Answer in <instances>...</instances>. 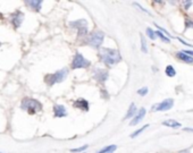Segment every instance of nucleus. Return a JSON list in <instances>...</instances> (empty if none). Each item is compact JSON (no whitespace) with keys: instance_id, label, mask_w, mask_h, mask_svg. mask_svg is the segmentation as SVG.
Listing matches in <instances>:
<instances>
[{"instance_id":"nucleus-1","label":"nucleus","mask_w":193,"mask_h":153,"mask_svg":"<svg viewBox=\"0 0 193 153\" xmlns=\"http://www.w3.org/2000/svg\"><path fill=\"white\" fill-rule=\"evenodd\" d=\"M99 56H100L101 60L108 66H114L122 59L119 51H117L115 49H109V48H101Z\"/></svg>"},{"instance_id":"nucleus-2","label":"nucleus","mask_w":193,"mask_h":153,"mask_svg":"<svg viewBox=\"0 0 193 153\" xmlns=\"http://www.w3.org/2000/svg\"><path fill=\"white\" fill-rule=\"evenodd\" d=\"M21 108L23 110H26L30 115H34L39 111H41L42 109V104L35 100V99H31V98H25L23 99L22 103H21Z\"/></svg>"},{"instance_id":"nucleus-3","label":"nucleus","mask_w":193,"mask_h":153,"mask_svg":"<svg viewBox=\"0 0 193 153\" xmlns=\"http://www.w3.org/2000/svg\"><path fill=\"white\" fill-rule=\"evenodd\" d=\"M67 74H68V69H67V68H63V69L56 71L55 74H49V75H47L46 78H44V81H46V83H47L48 85L51 86V85H54V84H56V83H62L65 78H66Z\"/></svg>"},{"instance_id":"nucleus-4","label":"nucleus","mask_w":193,"mask_h":153,"mask_svg":"<svg viewBox=\"0 0 193 153\" xmlns=\"http://www.w3.org/2000/svg\"><path fill=\"white\" fill-rule=\"evenodd\" d=\"M103 39H105L103 32H101V31H96V32H93V33L90 35L88 43H89L92 48L99 49V48L101 47L102 42H103Z\"/></svg>"},{"instance_id":"nucleus-5","label":"nucleus","mask_w":193,"mask_h":153,"mask_svg":"<svg viewBox=\"0 0 193 153\" xmlns=\"http://www.w3.org/2000/svg\"><path fill=\"white\" fill-rule=\"evenodd\" d=\"M91 65V62L85 59L80 52H76V55L74 56V59L72 62V68L73 69H78V68H88Z\"/></svg>"},{"instance_id":"nucleus-6","label":"nucleus","mask_w":193,"mask_h":153,"mask_svg":"<svg viewBox=\"0 0 193 153\" xmlns=\"http://www.w3.org/2000/svg\"><path fill=\"white\" fill-rule=\"evenodd\" d=\"M69 25L78 31V36H84L88 34V22L85 19H78L75 22H70Z\"/></svg>"},{"instance_id":"nucleus-7","label":"nucleus","mask_w":193,"mask_h":153,"mask_svg":"<svg viewBox=\"0 0 193 153\" xmlns=\"http://www.w3.org/2000/svg\"><path fill=\"white\" fill-rule=\"evenodd\" d=\"M173 106H174V100L173 99H166L160 103L155 104L152 107V111H167V110L172 109Z\"/></svg>"},{"instance_id":"nucleus-8","label":"nucleus","mask_w":193,"mask_h":153,"mask_svg":"<svg viewBox=\"0 0 193 153\" xmlns=\"http://www.w3.org/2000/svg\"><path fill=\"white\" fill-rule=\"evenodd\" d=\"M23 21H24V14H23L22 11L17 10V11H15V13L11 15L10 22H11V24H13L14 29H18V27L22 25Z\"/></svg>"},{"instance_id":"nucleus-9","label":"nucleus","mask_w":193,"mask_h":153,"mask_svg":"<svg viewBox=\"0 0 193 153\" xmlns=\"http://www.w3.org/2000/svg\"><path fill=\"white\" fill-rule=\"evenodd\" d=\"M93 77L96 78L98 82H105V81L108 78V71L105 70V69L96 68L94 74H93Z\"/></svg>"},{"instance_id":"nucleus-10","label":"nucleus","mask_w":193,"mask_h":153,"mask_svg":"<svg viewBox=\"0 0 193 153\" xmlns=\"http://www.w3.org/2000/svg\"><path fill=\"white\" fill-rule=\"evenodd\" d=\"M54 115L55 117L57 118H62V117H65L67 115V111H66V108L64 106H60V104H56L54 107Z\"/></svg>"},{"instance_id":"nucleus-11","label":"nucleus","mask_w":193,"mask_h":153,"mask_svg":"<svg viewBox=\"0 0 193 153\" xmlns=\"http://www.w3.org/2000/svg\"><path fill=\"white\" fill-rule=\"evenodd\" d=\"M25 5L35 11H40L41 9V5H42V1L41 0H29V1H25Z\"/></svg>"},{"instance_id":"nucleus-12","label":"nucleus","mask_w":193,"mask_h":153,"mask_svg":"<svg viewBox=\"0 0 193 153\" xmlns=\"http://www.w3.org/2000/svg\"><path fill=\"white\" fill-rule=\"evenodd\" d=\"M74 107H75V108H78V109H81V110L88 111V110H89V102H88L85 99H77V100L74 102Z\"/></svg>"},{"instance_id":"nucleus-13","label":"nucleus","mask_w":193,"mask_h":153,"mask_svg":"<svg viewBox=\"0 0 193 153\" xmlns=\"http://www.w3.org/2000/svg\"><path fill=\"white\" fill-rule=\"evenodd\" d=\"M144 116H145V109L144 108H141L140 110H139V114L133 118V120L131 122V126H135V125H137L139 122H141L143 118H144Z\"/></svg>"},{"instance_id":"nucleus-14","label":"nucleus","mask_w":193,"mask_h":153,"mask_svg":"<svg viewBox=\"0 0 193 153\" xmlns=\"http://www.w3.org/2000/svg\"><path fill=\"white\" fill-rule=\"evenodd\" d=\"M177 58L178 59H181V60H183L184 62H186V63H193V58L192 57H190L189 55H186V53H184L183 51H180V52H177Z\"/></svg>"},{"instance_id":"nucleus-15","label":"nucleus","mask_w":193,"mask_h":153,"mask_svg":"<svg viewBox=\"0 0 193 153\" xmlns=\"http://www.w3.org/2000/svg\"><path fill=\"white\" fill-rule=\"evenodd\" d=\"M164 126H167V127H170V128H180L182 125L178 122L174 120V119H168V120H165L162 122Z\"/></svg>"},{"instance_id":"nucleus-16","label":"nucleus","mask_w":193,"mask_h":153,"mask_svg":"<svg viewBox=\"0 0 193 153\" xmlns=\"http://www.w3.org/2000/svg\"><path fill=\"white\" fill-rule=\"evenodd\" d=\"M165 73H166V75H167L168 77H174V76L176 75V70H175V68H174L172 65H168V66L166 67Z\"/></svg>"},{"instance_id":"nucleus-17","label":"nucleus","mask_w":193,"mask_h":153,"mask_svg":"<svg viewBox=\"0 0 193 153\" xmlns=\"http://www.w3.org/2000/svg\"><path fill=\"white\" fill-rule=\"evenodd\" d=\"M135 112H136V107H135V104H134V103H132V104L129 106V111H127L126 116H125V119H129V118H132V117H133V116L135 115Z\"/></svg>"},{"instance_id":"nucleus-18","label":"nucleus","mask_w":193,"mask_h":153,"mask_svg":"<svg viewBox=\"0 0 193 153\" xmlns=\"http://www.w3.org/2000/svg\"><path fill=\"white\" fill-rule=\"evenodd\" d=\"M116 149H117L116 145H108V146H105L102 150L98 151L96 153H113Z\"/></svg>"},{"instance_id":"nucleus-19","label":"nucleus","mask_w":193,"mask_h":153,"mask_svg":"<svg viewBox=\"0 0 193 153\" xmlns=\"http://www.w3.org/2000/svg\"><path fill=\"white\" fill-rule=\"evenodd\" d=\"M141 35V50H142V52L143 53H148V48H147V42H145V39H144V36L142 35V34H140Z\"/></svg>"},{"instance_id":"nucleus-20","label":"nucleus","mask_w":193,"mask_h":153,"mask_svg":"<svg viewBox=\"0 0 193 153\" xmlns=\"http://www.w3.org/2000/svg\"><path fill=\"white\" fill-rule=\"evenodd\" d=\"M148 127H149V125H144V126H143V127H141L140 129H137V130H135V132H134V133H133V134L131 135V137H132V138H135V137H136V136H137L139 134H141V133H142V132H143L144 129H147Z\"/></svg>"},{"instance_id":"nucleus-21","label":"nucleus","mask_w":193,"mask_h":153,"mask_svg":"<svg viewBox=\"0 0 193 153\" xmlns=\"http://www.w3.org/2000/svg\"><path fill=\"white\" fill-rule=\"evenodd\" d=\"M156 36H159L162 41H165V42H167V43H169V42H170V39H169V37H167L166 35H164V33L160 32V31H157V32H156Z\"/></svg>"},{"instance_id":"nucleus-22","label":"nucleus","mask_w":193,"mask_h":153,"mask_svg":"<svg viewBox=\"0 0 193 153\" xmlns=\"http://www.w3.org/2000/svg\"><path fill=\"white\" fill-rule=\"evenodd\" d=\"M147 35H148L151 40H155V39H156V32H153L150 27L147 29Z\"/></svg>"},{"instance_id":"nucleus-23","label":"nucleus","mask_w":193,"mask_h":153,"mask_svg":"<svg viewBox=\"0 0 193 153\" xmlns=\"http://www.w3.org/2000/svg\"><path fill=\"white\" fill-rule=\"evenodd\" d=\"M89 148V145H83V146H80L77 149H72L70 151L72 152H84V150H86Z\"/></svg>"},{"instance_id":"nucleus-24","label":"nucleus","mask_w":193,"mask_h":153,"mask_svg":"<svg viewBox=\"0 0 193 153\" xmlns=\"http://www.w3.org/2000/svg\"><path fill=\"white\" fill-rule=\"evenodd\" d=\"M147 93H148V88H142V89H140V90H137V94L139 95H147Z\"/></svg>"},{"instance_id":"nucleus-25","label":"nucleus","mask_w":193,"mask_h":153,"mask_svg":"<svg viewBox=\"0 0 193 153\" xmlns=\"http://www.w3.org/2000/svg\"><path fill=\"white\" fill-rule=\"evenodd\" d=\"M192 1H183V5H184V9H189L191 6H192Z\"/></svg>"},{"instance_id":"nucleus-26","label":"nucleus","mask_w":193,"mask_h":153,"mask_svg":"<svg viewBox=\"0 0 193 153\" xmlns=\"http://www.w3.org/2000/svg\"><path fill=\"white\" fill-rule=\"evenodd\" d=\"M178 41H180V42H181V43H183V44H184V45H189V47H193L192 44H190V43H188V42H185V41H183V40H182V39H178Z\"/></svg>"},{"instance_id":"nucleus-27","label":"nucleus","mask_w":193,"mask_h":153,"mask_svg":"<svg viewBox=\"0 0 193 153\" xmlns=\"http://www.w3.org/2000/svg\"><path fill=\"white\" fill-rule=\"evenodd\" d=\"M184 53H186V55H189L190 57H192L193 58V51H191V50H186V51H183Z\"/></svg>"},{"instance_id":"nucleus-28","label":"nucleus","mask_w":193,"mask_h":153,"mask_svg":"<svg viewBox=\"0 0 193 153\" xmlns=\"http://www.w3.org/2000/svg\"><path fill=\"white\" fill-rule=\"evenodd\" d=\"M186 27H193V22H186Z\"/></svg>"},{"instance_id":"nucleus-29","label":"nucleus","mask_w":193,"mask_h":153,"mask_svg":"<svg viewBox=\"0 0 193 153\" xmlns=\"http://www.w3.org/2000/svg\"><path fill=\"white\" fill-rule=\"evenodd\" d=\"M184 130H186V132H193V128H184Z\"/></svg>"},{"instance_id":"nucleus-30","label":"nucleus","mask_w":193,"mask_h":153,"mask_svg":"<svg viewBox=\"0 0 193 153\" xmlns=\"http://www.w3.org/2000/svg\"><path fill=\"white\" fill-rule=\"evenodd\" d=\"M180 153H190V152H189V151H181Z\"/></svg>"},{"instance_id":"nucleus-31","label":"nucleus","mask_w":193,"mask_h":153,"mask_svg":"<svg viewBox=\"0 0 193 153\" xmlns=\"http://www.w3.org/2000/svg\"><path fill=\"white\" fill-rule=\"evenodd\" d=\"M1 18H2V15H1V14H0V19H1Z\"/></svg>"},{"instance_id":"nucleus-32","label":"nucleus","mask_w":193,"mask_h":153,"mask_svg":"<svg viewBox=\"0 0 193 153\" xmlns=\"http://www.w3.org/2000/svg\"><path fill=\"white\" fill-rule=\"evenodd\" d=\"M0 45H1V43H0Z\"/></svg>"},{"instance_id":"nucleus-33","label":"nucleus","mask_w":193,"mask_h":153,"mask_svg":"<svg viewBox=\"0 0 193 153\" xmlns=\"http://www.w3.org/2000/svg\"><path fill=\"white\" fill-rule=\"evenodd\" d=\"M83 153H85V152H83Z\"/></svg>"},{"instance_id":"nucleus-34","label":"nucleus","mask_w":193,"mask_h":153,"mask_svg":"<svg viewBox=\"0 0 193 153\" xmlns=\"http://www.w3.org/2000/svg\"><path fill=\"white\" fill-rule=\"evenodd\" d=\"M0 153H1V152H0Z\"/></svg>"}]
</instances>
